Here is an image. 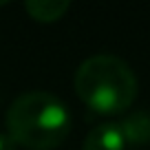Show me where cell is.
Instances as JSON below:
<instances>
[{
    "label": "cell",
    "mask_w": 150,
    "mask_h": 150,
    "mask_svg": "<svg viewBox=\"0 0 150 150\" xmlns=\"http://www.w3.org/2000/svg\"><path fill=\"white\" fill-rule=\"evenodd\" d=\"M0 150H18V146L13 144L9 135H0Z\"/></svg>",
    "instance_id": "cell-6"
},
{
    "label": "cell",
    "mask_w": 150,
    "mask_h": 150,
    "mask_svg": "<svg viewBox=\"0 0 150 150\" xmlns=\"http://www.w3.org/2000/svg\"><path fill=\"white\" fill-rule=\"evenodd\" d=\"M75 93L91 110L117 115L132 106L137 97V77L117 55L99 53L84 60L75 71Z\"/></svg>",
    "instance_id": "cell-2"
},
{
    "label": "cell",
    "mask_w": 150,
    "mask_h": 150,
    "mask_svg": "<svg viewBox=\"0 0 150 150\" xmlns=\"http://www.w3.org/2000/svg\"><path fill=\"white\" fill-rule=\"evenodd\" d=\"M24 9L38 22H55L69 11L66 0H29L24 2Z\"/></svg>",
    "instance_id": "cell-5"
},
{
    "label": "cell",
    "mask_w": 150,
    "mask_h": 150,
    "mask_svg": "<svg viewBox=\"0 0 150 150\" xmlns=\"http://www.w3.org/2000/svg\"><path fill=\"white\" fill-rule=\"evenodd\" d=\"M119 130L124 135V144L126 148H141V146L150 144V112L146 110H137L130 112L126 119H122Z\"/></svg>",
    "instance_id": "cell-3"
},
{
    "label": "cell",
    "mask_w": 150,
    "mask_h": 150,
    "mask_svg": "<svg viewBox=\"0 0 150 150\" xmlns=\"http://www.w3.org/2000/svg\"><path fill=\"white\" fill-rule=\"evenodd\" d=\"M5 124L16 146L53 150L69 137L71 115L66 104L47 91H29L11 102Z\"/></svg>",
    "instance_id": "cell-1"
},
{
    "label": "cell",
    "mask_w": 150,
    "mask_h": 150,
    "mask_svg": "<svg viewBox=\"0 0 150 150\" xmlns=\"http://www.w3.org/2000/svg\"><path fill=\"white\" fill-rule=\"evenodd\" d=\"M84 150H126L119 124L106 122L95 126L84 139Z\"/></svg>",
    "instance_id": "cell-4"
}]
</instances>
